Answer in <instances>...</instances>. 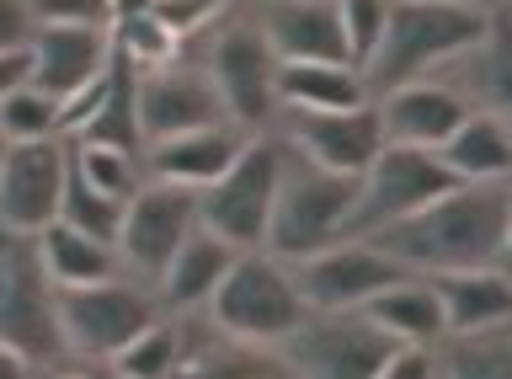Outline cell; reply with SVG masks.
Segmentation results:
<instances>
[{
  "label": "cell",
  "instance_id": "1",
  "mask_svg": "<svg viewBox=\"0 0 512 379\" xmlns=\"http://www.w3.org/2000/svg\"><path fill=\"white\" fill-rule=\"evenodd\" d=\"M507 203H512V177L507 182H459L443 198H432L422 214L400 219V225L368 235V241L416 278L502 267Z\"/></svg>",
  "mask_w": 512,
  "mask_h": 379
},
{
  "label": "cell",
  "instance_id": "2",
  "mask_svg": "<svg viewBox=\"0 0 512 379\" xmlns=\"http://www.w3.org/2000/svg\"><path fill=\"white\" fill-rule=\"evenodd\" d=\"M496 6H475V0H390V22L374 59L363 65L368 97H384L395 86L427 81V75L448 70L459 54H470Z\"/></svg>",
  "mask_w": 512,
  "mask_h": 379
},
{
  "label": "cell",
  "instance_id": "3",
  "mask_svg": "<svg viewBox=\"0 0 512 379\" xmlns=\"http://www.w3.org/2000/svg\"><path fill=\"white\" fill-rule=\"evenodd\" d=\"M0 342L22 353L43 379L75 369L59 326V283L43 267L38 235L6 225H0Z\"/></svg>",
  "mask_w": 512,
  "mask_h": 379
},
{
  "label": "cell",
  "instance_id": "4",
  "mask_svg": "<svg viewBox=\"0 0 512 379\" xmlns=\"http://www.w3.org/2000/svg\"><path fill=\"white\" fill-rule=\"evenodd\" d=\"M352 209H358V177H336L288 145L278 203H272L267 225V251L278 262H304L336 241H352Z\"/></svg>",
  "mask_w": 512,
  "mask_h": 379
},
{
  "label": "cell",
  "instance_id": "5",
  "mask_svg": "<svg viewBox=\"0 0 512 379\" xmlns=\"http://www.w3.org/2000/svg\"><path fill=\"white\" fill-rule=\"evenodd\" d=\"M214 81L224 118L240 134H272L283 118L278 107V54L267 49V38L256 33V22L246 17V6H235L208 38L192 43Z\"/></svg>",
  "mask_w": 512,
  "mask_h": 379
},
{
  "label": "cell",
  "instance_id": "6",
  "mask_svg": "<svg viewBox=\"0 0 512 379\" xmlns=\"http://www.w3.org/2000/svg\"><path fill=\"white\" fill-rule=\"evenodd\" d=\"M304 315L310 310H304V299H299L294 267L278 262L272 251H240L230 278H224L219 294L208 299L203 321L214 331H224V337H235V342L278 347Z\"/></svg>",
  "mask_w": 512,
  "mask_h": 379
},
{
  "label": "cell",
  "instance_id": "7",
  "mask_svg": "<svg viewBox=\"0 0 512 379\" xmlns=\"http://www.w3.org/2000/svg\"><path fill=\"white\" fill-rule=\"evenodd\" d=\"M283 155H288V145L278 129L251 134L246 150L235 155V166L198 193L203 230H214L235 251H267L272 203H278V182H283Z\"/></svg>",
  "mask_w": 512,
  "mask_h": 379
},
{
  "label": "cell",
  "instance_id": "8",
  "mask_svg": "<svg viewBox=\"0 0 512 379\" xmlns=\"http://www.w3.org/2000/svg\"><path fill=\"white\" fill-rule=\"evenodd\" d=\"M166 305L150 283L139 278H107V283H86V289H59V326H64V347L70 363H96L107 369L144 326H155Z\"/></svg>",
  "mask_w": 512,
  "mask_h": 379
},
{
  "label": "cell",
  "instance_id": "9",
  "mask_svg": "<svg viewBox=\"0 0 512 379\" xmlns=\"http://www.w3.org/2000/svg\"><path fill=\"white\" fill-rule=\"evenodd\" d=\"M294 379H379L384 363L400 353L368 310H310L278 342Z\"/></svg>",
  "mask_w": 512,
  "mask_h": 379
},
{
  "label": "cell",
  "instance_id": "10",
  "mask_svg": "<svg viewBox=\"0 0 512 379\" xmlns=\"http://www.w3.org/2000/svg\"><path fill=\"white\" fill-rule=\"evenodd\" d=\"M448 187H459V177L443 166L438 150H416V145H384L374 155V166L358 177V209H352V241L400 225V219L422 214L432 198H443Z\"/></svg>",
  "mask_w": 512,
  "mask_h": 379
},
{
  "label": "cell",
  "instance_id": "11",
  "mask_svg": "<svg viewBox=\"0 0 512 379\" xmlns=\"http://www.w3.org/2000/svg\"><path fill=\"white\" fill-rule=\"evenodd\" d=\"M198 193L192 187H171V182H144L134 203L123 214V230H118V262L128 278L150 283L160 289L171 257L187 246V235L198 230Z\"/></svg>",
  "mask_w": 512,
  "mask_h": 379
},
{
  "label": "cell",
  "instance_id": "12",
  "mask_svg": "<svg viewBox=\"0 0 512 379\" xmlns=\"http://www.w3.org/2000/svg\"><path fill=\"white\" fill-rule=\"evenodd\" d=\"M214 123H230V118H224V102H219V91H214V81H208V70H203V59H198L192 43L171 59V65L139 70V129H144V145L214 129Z\"/></svg>",
  "mask_w": 512,
  "mask_h": 379
},
{
  "label": "cell",
  "instance_id": "13",
  "mask_svg": "<svg viewBox=\"0 0 512 379\" xmlns=\"http://www.w3.org/2000/svg\"><path fill=\"white\" fill-rule=\"evenodd\" d=\"M299 283L304 310H363L368 299H379L390 283L411 278L395 257H384L374 241H336L304 262H288Z\"/></svg>",
  "mask_w": 512,
  "mask_h": 379
},
{
  "label": "cell",
  "instance_id": "14",
  "mask_svg": "<svg viewBox=\"0 0 512 379\" xmlns=\"http://www.w3.org/2000/svg\"><path fill=\"white\" fill-rule=\"evenodd\" d=\"M278 134L304 155V161L326 166L336 177H363V171L374 166V155L390 145L374 102L347 107V113H283Z\"/></svg>",
  "mask_w": 512,
  "mask_h": 379
},
{
  "label": "cell",
  "instance_id": "15",
  "mask_svg": "<svg viewBox=\"0 0 512 379\" xmlns=\"http://www.w3.org/2000/svg\"><path fill=\"white\" fill-rule=\"evenodd\" d=\"M64 182H70V139L11 145L6 177H0V225L43 235L59 219Z\"/></svg>",
  "mask_w": 512,
  "mask_h": 379
},
{
  "label": "cell",
  "instance_id": "16",
  "mask_svg": "<svg viewBox=\"0 0 512 379\" xmlns=\"http://www.w3.org/2000/svg\"><path fill=\"white\" fill-rule=\"evenodd\" d=\"M278 65H352L336 0H240Z\"/></svg>",
  "mask_w": 512,
  "mask_h": 379
},
{
  "label": "cell",
  "instance_id": "17",
  "mask_svg": "<svg viewBox=\"0 0 512 379\" xmlns=\"http://www.w3.org/2000/svg\"><path fill=\"white\" fill-rule=\"evenodd\" d=\"M374 107L384 118V139H390V145H416V150H443L448 134L475 113V107L464 102V91L448 86L443 75H427V81L384 91V97H374Z\"/></svg>",
  "mask_w": 512,
  "mask_h": 379
},
{
  "label": "cell",
  "instance_id": "18",
  "mask_svg": "<svg viewBox=\"0 0 512 379\" xmlns=\"http://www.w3.org/2000/svg\"><path fill=\"white\" fill-rule=\"evenodd\" d=\"M32 86L54 102H70L96 75L112 65V33L107 27H38L32 38Z\"/></svg>",
  "mask_w": 512,
  "mask_h": 379
},
{
  "label": "cell",
  "instance_id": "19",
  "mask_svg": "<svg viewBox=\"0 0 512 379\" xmlns=\"http://www.w3.org/2000/svg\"><path fill=\"white\" fill-rule=\"evenodd\" d=\"M171 379H294L278 347H251L214 331L203 315H182V363Z\"/></svg>",
  "mask_w": 512,
  "mask_h": 379
},
{
  "label": "cell",
  "instance_id": "20",
  "mask_svg": "<svg viewBox=\"0 0 512 379\" xmlns=\"http://www.w3.org/2000/svg\"><path fill=\"white\" fill-rule=\"evenodd\" d=\"M246 139L251 134H240L235 123H214V129H198V134L160 139V145H144V177L203 193L208 182H219L224 171L235 166V155L246 150Z\"/></svg>",
  "mask_w": 512,
  "mask_h": 379
},
{
  "label": "cell",
  "instance_id": "21",
  "mask_svg": "<svg viewBox=\"0 0 512 379\" xmlns=\"http://www.w3.org/2000/svg\"><path fill=\"white\" fill-rule=\"evenodd\" d=\"M438 75L448 86L464 91V102H470L475 113H491L496 123H507V134H512V11H496L486 38Z\"/></svg>",
  "mask_w": 512,
  "mask_h": 379
},
{
  "label": "cell",
  "instance_id": "22",
  "mask_svg": "<svg viewBox=\"0 0 512 379\" xmlns=\"http://www.w3.org/2000/svg\"><path fill=\"white\" fill-rule=\"evenodd\" d=\"M240 251L230 241H219L214 230H192L187 235V246L171 257L166 267V278H160V305H166V315H203L208 310V299L219 294V283L230 278V267H235Z\"/></svg>",
  "mask_w": 512,
  "mask_h": 379
},
{
  "label": "cell",
  "instance_id": "23",
  "mask_svg": "<svg viewBox=\"0 0 512 379\" xmlns=\"http://www.w3.org/2000/svg\"><path fill=\"white\" fill-rule=\"evenodd\" d=\"M432 289L443 299L448 337H470V331L512 321V278L502 267H470V273H438Z\"/></svg>",
  "mask_w": 512,
  "mask_h": 379
},
{
  "label": "cell",
  "instance_id": "24",
  "mask_svg": "<svg viewBox=\"0 0 512 379\" xmlns=\"http://www.w3.org/2000/svg\"><path fill=\"white\" fill-rule=\"evenodd\" d=\"M368 315L379 321L384 337H395L400 347H438L448 337V321H443V299L432 289V278H400L390 283L379 299L363 305Z\"/></svg>",
  "mask_w": 512,
  "mask_h": 379
},
{
  "label": "cell",
  "instance_id": "25",
  "mask_svg": "<svg viewBox=\"0 0 512 379\" xmlns=\"http://www.w3.org/2000/svg\"><path fill=\"white\" fill-rule=\"evenodd\" d=\"M374 102L358 65H278V107L283 113H347Z\"/></svg>",
  "mask_w": 512,
  "mask_h": 379
},
{
  "label": "cell",
  "instance_id": "26",
  "mask_svg": "<svg viewBox=\"0 0 512 379\" xmlns=\"http://www.w3.org/2000/svg\"><path fill=\"white\" fill-rule=\"evenodd\" d=\"M43 267L48 278L59 283V289H86V283H107V278H123V262H118V246L96 241V235L64 225V219H54L43 235Z\"/></svg>",
  "mask_w": 512,
  "mask_h": 379
},
{
  "label": "cell",
  "instance_id": "27",
  "mask_svg": "<svg viewBox=\"0 0 512 379\" xmlns=\"http://www.w3.org/2000/svg\"><path fill=\"white\" fill-rule=\"evenodd\" d=\"M438 155L459 182H507L512 177V134L491 113H470L448 134V145Z\"/></svg>",
  "mask_w": 512,
  "mask_h": 379
},
{
  "label": "cell",
  "instance_id": "28",
  "mask_svg": "<svg viewBox=\"0 0 512 379\" xmlns=\"http://www.w3.org/2000/svg\"><path fill=\"white\" fill-rule=\"evenodd\" d=\"M70 145H102V150H128V155H144V129H139V65L112 49V86H107V102L96 107V118L80 129Z\"/></svg>",
  "mask_w": 512,
  "mask_h": 379
},
{
  "label": "cell",
  "instance_id": "29",
  "mask_svg": "<svg viewBox=\"0 0 512 379\" xmlns=\"http://www.w3.org/2000/svg\"><path fill=\"white\" fill-rule=\"evenodd\" d=\"M432 358H438V379H512V321L470 337H443Z\"/></svg>",
  "mask_w": 512,
  "mask_h": 379
},
{
  "label": "cell",
  "instance_id": "30",
  "mask_svg": "<svg viewBox=\"0 0 512 379\" xmlns=\"http://www.w3.org/2000/svg\"><path fill=\"white\" fill-rule=\"evenodd\" d=\"M182 363V315H160L155 326H144L118 358L107 363L112 379H171Z\"/></svg>",
  "mask_w": 512,
  "mask_h": 379
},
{
  "label": "cell",
  "instance_id": "31",
  "mask_svg": "<svg viewBox=\"0 0 512 379\" xmlns=\"http://www.w3.org/2000/svg\"><path fill=\"white\" fill-rule=\"evenodd\" d=\"M70 166L96 187V193H107V198H118V203H134V193L150 182V177H144V155H128V150L70 145Z\"/></svg>",
  "mask_w": 512,
  "mask_h": 379
},
{
  "label": "cell",
  "instance_id": "32",
  "mask_svg": "<svg viewBox=\"0 0 512 379\" xmlns=\"http://www.w3.org/2000/svg\"><path fill=\"white\" fill-rule=\"evenodd\" d=\"M123 214H128V203L107 198V193H96V187H91L86 177H80L75 166H70V182H64V203H59V219H64V225H75V230L96 235V241L118 246Z\"/></svg>",
  "mask_w": 512,
  "mask_h": 379
},
{
  "label": "cell",
  "instance_id": "33",
  "mask_svg": "<svg viewBox=\"0 0 512 379\" xmlns=\"http://www.w3.org/2000/svg\"><path fill=\"white\" fill-rule=\"evenodd\" d=\"M0 134L11 145H32V139H64L59 134V102L38 86H16L11 97H0Z\"/></svg>",
  "mask_w": 512,
  "mask_h": 379
},
{
  "label": "cell",
  "instance_id": "34",
  "mask_svg": "<svg viewBox=\"0 0 512 379\" xmlns=\"http://www.w3.org/2000/svg\"><path fill=\"white\" fill-rule=\"evenodd\" d=\"M112 49H118L128 65H139V70H155V65H171L176 54L187 49L182 38H171L166 27L155 22V11L150 17H128V22H112Z\"/></svg>",
  "mask_w": 512,
  "mask_h": 379
},
{
  "label": "cell",
  "instance_id": "35",
  "mask_svg": "<svg viewBox=\"0 0 512 379\" xmlns=\"http://www.w3.org/2000/svg\"><path fill=\"white\" fill-rule=\"evenodd\" d=\"M336 17H342V38H347V59L352 65H368L384 38V22H390V0H336Z\"/></svg>",
  "mask_w": 512,
  "mask_h": 379
},
{
  "label": "cell",
  "instance_id": "36",
  "mask_svg": "<svg viewBox=\"0 0 512 379\" xmlns=\"http://www.w3.org/2000/svg\"><path fill=\"white\" fill-rule=\"evenodd\" d=\"M235 6H240V0H155V22L166 27L171 38L198 43V38L214 33Z\"/></svg>",
  "mask_w": 512,
  "mask_h": 379
},
{
  "label": "cell",
  "instance_id": "37",
  "mask_svg": "<svg viewBox=\"0 0 512 379\" xmlns=\"http://www.w3.org/2000/svg\"><path fill=\"white\" fill-rule=\"evenodd\" d=\"M38 27H107L112 33V0H27Z\"/></svg>",
  "mask_w": 512,
  "mask_h": 379
},
{
  "label": "cell",
  "instance_id": "38",
  "mask_svg": "<svg viewBox=\"0 0 512 379\" xmlns=\"http://www.w3.org/2000/svg\"><path fill=\"white\" fill-rule=\"evenodd\" d=\"M32 38H38V22L27 0H0V54H27Z\"/></svg>",
  "mask_w": 512,
  "mask_h": 379
},
{
  "label": "cell",
  "instance_id": "39",
  "mask_svg": "<svg viewBox=\"0 0 512 379\" xmlns=\"http://www.w3.org/2000/svg\"><path fill=\"white\" fill-rule=\"evenodd\" d=\"M379 379H438V358H432V347H400Z\"/></svg>",
  "mask_w": 512,
  "mask_h": 379
},
{
  "label": "cell",
  "instance_id": "40",
  "mask_svg": "<svg viewBox=\"0 0 512 379\" xmlns=\"http://www.w3.org/2000/svg\"><path fill=\"white\" fill-rule=\"evenodd\" d=\"M32 81V54H0V97Z\"/></svg>",
  "mask_w": 512,
  "mask_h": 379
},
{
  "label": "cell",
  "instance_id": "41",
  "mask_svg": "<svg viewBox=\"0 0 512 379\" xmlns=\"http://www.w3.org/2000/svg\"><path fill=\"white\" fill-rule=\"evenodd\" d=\"M0 379H43V374L32 369V363H27L22 353H11V347L0 342Z\"/></svg>",
  "mask_w": 512,
  "mask_h": 379
},
{
  "label": "cell",
  "instance_id": "42",
  "mask_svg": "<svg viewBox=\"0 0 512 379\" xmlns=\"http://www.w3.org/2000/svg\"><path fill=\"white\" fill-rule=\"evenodd\" d=\"M502 273L512 278V203H507V235H502Z\"/></svg>",
  "mask_w": 512,
  "mask_h": 379
},
{
  "label": "cell",
  "instance_id": "43",
  "mask_svg": "<svg viewBox=\"0 0 512 379\" xmlns=\"http://www.w3.org/2000/svg\"><path fill=\"white\" fill-rule=\"evenodd\" d=\"M6 161H11V139L0 134V177H6Z\"/></svg>",
  "mask_w": 512,
  "mask_h": 379
},
{
  "label": "cell",
  "instance_id": "44",
  "mask_svg": "<svg viewBox=\"0 0 512 379\" xmlns=\"http://www.w3.org/2000/svg\"><path fill=\"white\" fill-rule=\"evenodd\" d=\"M507 11H512V0H507Z\"/></svg>",
  "mask_w": 512,
  "mask_h": 379
}]
</instances>
